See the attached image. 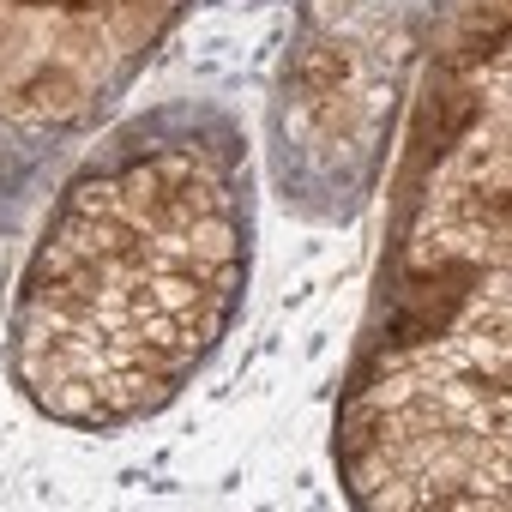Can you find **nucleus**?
I'll list each match as a JSON object with an SVG mask.
<instances>
[{"label": "nucleus", "mask_w": 512, "mask_h": 512, "mask_svg": "<svg viewBox=\"0 0 512 512\" xmlns=\"http://www.w3.org/2000/svg\"><path fill=\"white\" fill-rule=\"evenodd\" d=\"M0 103H7L13 115H25V121H73V115H79V103H85V85L73 79V67L43 61L25 85H13Z\"/></svg>", "instance_id": "nucleus-1"}, {"label": "nucleus", "mask_w": 512, "mask_h": 512, "mask_svg": "<svg viewBox=\"0 0 512 512\" xmlns=\"http://www.w3.org/2000/svg\"><path fill=\"white\" fill-rule=\"evenodd\" d=\"M470 115H476V91H464L452 73H440V85L428 91L422 121H416V157H446L452 139L470 127Z\"/></svg>", "instance_id": "nucleus-2"}, {"label": "nucleus", "mask_w": 512, "mask_h": 512, "mask_svg": "<svg viewBox=\"0 0 512 512\" xmlns=\"http://www.w3.org/2000/svg\"><path fill=\"white\" fill-rule=\"evenodd\" d=\"M374 446H386V398L356 392L344 404V422H338V458H356V452H374Z\"/></svg>", "instance_id": "nucleus-3"}, {"label": "nucleus", "mask_w": 512, "mask_h": 512, "mask_svg": "<svg viewBox=\"0 0 512 512\" xmlns=\"http://www.w3.org/2000/svg\"><path fill=\"white\" fill-rule=\"evenodd\" d=\"M356 79V61L344 55V49H308L302 55V67H296V85H302V97H338L344 85Z\"/></svg>", "instance_id": "nucleus-4"}, {"label": "nucleus", "mask_w": 512, "mask_h": 512, "mask_svg": "<svg viewBox=\"0 0 512 512\" xmlns=\"http://www.w3.org/2000/svg\"><path fill=\"white\" fill-rule=\"evenodd\" d=\"M187 247H193V260H235L241 235H235L229 211H205V217L187 223Z\"/></svg>", "instance_id": "nucleus-5"}, {"label": "nucleus", "mask_w": 512, "mask_h": 512, "mask_svg": "<svg viewBox=\"0 0 512 512\" xmlns=\"http://www.w3.org/2000/svg\"><path fill=\"white\" fill-rule=\"evenodd\" d=\"M109 19H115V31H121V43H145V37H157L163 31V19H169V7L163 0H109Z\"/></svg>", "instance_id": "nucleus-6"}, {"label": "nucleus", "mask_w": 512, "mask_h": 512, "mask_svg": "<svg viewBox=\"0 0 512 512\" xmlns=\"http://www.w3.org/2000/svg\"><path fill=\"white\" fill-rule=\"evenodd\" d=\"M67 211H73V217H115V211H121V181H109V175L73 181V187H67Z\"/></svg>", "instance_id": "nucleus-7"}, {"label": "nucleus", "mask_w": 512, "mask_h": 512, "mask_svg": "<svg viewBox=\"0 0 512 512\" xmlns=\"http://www.w3.org/2000/svg\"><path fill=\"white\" fill-rule=\"evenodd\" d=\"M115 181H121V217L169 193V187H163V175H157V163H133V169H127V175H115Z\"/></svg>", "instance_id": "nucleus-8"}]
</instances>
